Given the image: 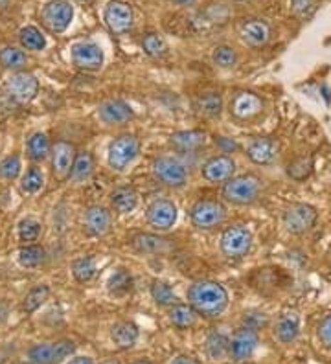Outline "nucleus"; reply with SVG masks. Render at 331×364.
Instances as JSON below:
<instances>
[{
	"instance_id": "obj_1",
	"label": "nucleus",
	"mask_w": 331,
	"mask_h": 364,
	"mask_svg": "<svg viewBox=\"0 0 331 364\" xmlns=\"http://www.w3.org/2000/svg\"><path fill=\"white\" fill-rule=\"evenodd\" d=\"M190 306L197 311V315L214 319L219 316L229 306V292L217 282H195L188 289Z\"/></svg>"
},
{
	"instance_id": "obj_2",
	"label": "nucleus",
	"mask_w": 331,
	"mask_h": 364,
	"mask_svg": "<svg viewBox=\"0 0 331 364\" xmlns=\"http://www.w3.org/2000/svg\"><path fill=\"white\" fill-rule=\"evenodd\" d=\"M261 189L260 179L256 175H239L227 180L223 186V197L234 204H251L258 199Z\"/></svg>"
},
{
	"instance_id": "obj_3",
	"label": "nucleus",
	"mask_w": 331,
	"mask_h": 364,
	"mask_svg": "<svg viewBox=\"0 0 331 364\" xmlns=\"http://www.w3.org/2000/svg\"><path fill=\"white\" fill-rule=\"evenodd\" d=\"M76 351V344L72 341H55L36 344L28 350V360L32 364H58L70 357Z\"/></svg>"
},
{
	"instance_id": "obj_4",
	"label": "nucleus",
	"mask_w": 331,
	"mask_h": 364,
	"mask_svg": "<svg viewBox=\"0 0 331 364\" xmlns=\"http://www.w3.org/2000/svg\"><path fill=\"white\" fill-rule=\"evenodd\" d=\"M140 142L133 135H120L109 145V166L116 171H124L134 158L139 157Z\"/></svg>"
},
{
	"instance_id": "obj_5",
	"label": "nucleus",
	"mask_w": 331,
	"mask_h": 364,
	"mask_svg": "<svg viewBox=\"0 0 331 364\" xmlns=\"http://www.w3.org/2000/svg\"><path fill=\"white\" fill-rule=\"evenodd\" d=\"M74 18V8L67 0H52L40 11V23L52 33H63Z\"/></svg>"
},
{
	"instance_id": "obj_6",
	"label": "nucleus",
	"mask_w": 331,
	"mask_h": 364,
	"mask_svg": "<svg viewBox=\"0 0 331 364\" xmlns=\"http://www.w3.org/2000/svg\"><path fill=\"white\" fill-rule=\"evenodd\" d=\"M227 217V210L215 199H201L192 208V223L201 230H210L221 225Z\"/></svg>"
},
{
	"instance_id": "obj_7",
	"label": "nucleus",
	"mask_w": 331,
	"mask_h": 364,
	"mask_svg": "<svg viewBox=\"0 0 331 364\" xmlns=\"http://www.w3.org/2000/svg\"><path fill=\"white\" fill-rule=\"evenodd\" d=\"M317 210L305 202H295L283 211V225L291 234H304L317 223Z\"/></svg>"
},
{
	"instance_id": "obj_8",
	"label": "nucleus",
	"mask_w": 331,
	"mask_h": 364,
	"mask_svg": "<svg viewBox=\"0 0 331 364\" xmlns=\"http://www.w3.org/2000/svg\"><path fill=\"white\" fill-rule=\"evenodd\" d=\"M252 234L243 225H234L224 230L221 236V252L227 258H243L251 250Z\"/></svg>"
},
{
	"instance_id": "obj_9",
	"label": "nucleus",
	"mask_w": 331,
	"mask_h": 364,
	"mask_svg": "<svg viewBox=\"0 0 331 364\" xmlns=\"http://www.w3.org/2000/svg\"><path fill=\"white\" fill-rule=\"evenodd\" d=\"M6 90H8L9 98L13 99V101L26 105L39 92V81H37L33 74L15 72L13 76H9V79L6 81Z\"/></svg>"
},
{
	"instance_id": "obj_10",
	"label": "nucleus",
	"mask_w": 331,
	"mask_h": 364,
	"mask_svg": "<svg viewBox=\"0 0 331 364\" xmlns=\"http://www.w3.org/2000/svg\"><path fill=\"white\" fill-rule=\"evenodd\" d=\"M153 173L162 184L171 186V188H180L188 180L186 167L171 157H161L153 162Z\"/></svg>"
},
{
	"instance_id": "obj_11",
	"label": "nucleus",
	"mask_w": 331,
	"mask_h": 364,
	"mask_svg": "<svg viewBox=\"0 0 331 364\" xmlns=\"http://www.w3.org/2000/svg\"><path fill=\"white\" fill-rule=\"evenodd\" d=\"M258 344H260L258 331L246 328V326H242L239 329H236V333L230 338L229 357L234 363H243V360L251 359Z\"/></svg>"
},
{
	"instance_id": "obj_12",
	"label": "nucleus",
	"mask_w": 331,
	"mask_h": 364,
	"mask_svg": "<svg viewBox=\"0 0 331 364\" xmlns=\"http://www.w3.org/2000/svg\"><path fill=\"white\" fill-rule=\"evenodd\" d=\"M103 21H105V24L112 33H116V35L127 33L133 28V9L126 2L112 0L105 8Z\"/></svg>"
},
{
	"instance_id": "obj_13",
	"label": "nucleus",
	"mask_w": 331,
	"mask_h": 364,
	"mask_svg": "<svg viewBox=\"0 0 331 364\" xmlns=\"http://www.w3.org/2000/svg\"><path fill=\"white\" fill-rule=\"evenodd\" d=\"M72 63L81 70H99L103 65V50L92 40H81L72 46Z\"/></svg>"
},
{
	"instance_id": "obj_14",
	"label": "nucleus",
	"mask_w": 331,
	"mask_h": 364,
	"mask_svg": "<svg viewBox=\"0 0 331 364\" xmlns=\"http://www.w3.org/2000/svg\"><path fill=\"white\" fill-rule=\"evenodd\" d=\"M261 99L252 92H237L230 101V114L237 120H251L261 113Z\"/></svg>"
},
{
	"instance_id": "obj_15",
	"label": "nucleus",
	"mask_w": 331,
	"mask_h": 364,
	"mask_svg": "<svg viewBox=\"0 0 331 364\" xmlns=\"http://www.w3.org/2000/svg\"><path fill=\"white\" fill-rule=\"evenodd\" d=\"M148 221L153 228L157 230H168L175 225L177 221V208L171 201H155L151 206L148 208Z\"/></svg>"
},
{
	"instance_id": "obj_16",
	"label": "nucleus",
	"mask_w": 331,
	"mask_h": 364,
	"mask_svg": "<svg viewBox=\"0 0 331 364\" xmlns=\"http://www.w3.org/2000/svg\"><path fill=\"white\" fill-rule=\"evenodd\" d=\"M234 171H236V162L229 155H219L206 162L202 166V177L208 182H227L232 179Z\"/></svg>"
},
{
	"instance_id": "obj_17",
	"label": "nucleus",
	"mask_w": 331,
	"mask_h": 364,
	"mask_svg": "<svg viewBox=\"0 0 331 364\" xmlns=\"http://www.w3.org/2000/svg\"><path fill=\"white\" fill-rule=\"evenodd\" d=\"M83 226H85L87 234L96 236V238L105 236L112 226L111 211L103 206L87 208L85 216H83Z\"/></svg>"
},
{
	"instance_id": "obj_18",
	"label": "nucleus",
	"mask_w": 331,
	"mask_h": 364,
	"mask_svg": "<svg viewBox=\"0 0 331 364\" xmlns=\"http://www.w3.org/2000/svg\"><path fill=\"white\" fill-rule=\"evenodd\" d=\"M300 335V315L298 311L287 309L276 319L274 324V337L282 344H291Z\"/></svg>"
},
{
	"instance_id": "obj_19",
	"label": "nucleus",
	"mask_w": 331,
	"mask_h": 364,
	"mask_svg": "<svg viewBox=\"0 0 331 364\" xmlns=\"http://www.w3.org/2000/svg\"><path fill=\"white\" fill-rule=\"evenodd\" d=\"M76 148L68 142H55L52 148V166H54V173L59 179L70 177L72 164L76 160Z\"/></svg>"
},
{
	"instance_id": "obj_20",
	"label": "nucleus",
	"mask_w": 331,
	"mask_h": 364,
	"mask_svg": "<svg viewBox=\"0 0 331 364\" xmlns=\"http://www.w3.org/2000/svg\"><path fill=\"white\" fill-rule=\"evenodd\" d=\"M246 155L254 164H273L278 157V144L273 138H254L246 148Z\"/></svg>"
},
{
	"instance_id": "obj_21",
	"label": "nucleus",
	"mask_w": 331,
	"mask_h": 364,
	"mask_svg": "<svg viewBox=\"0 0 331 364\" xmlns=\"http://www.w3.org/2000/svg\"><path fill=\"white\" fill-rule=\"evenodd\" d=\"M98 114L105 123H126L134 116L133 109L121 99H107L98 109Z\"/></svg>"
},
{
	"instance_id": "obj_22",
	"label": "nucleus",
	"mask_w": 331,
	"mask_h": 364,
	"mask_svg": "<svg viewBox=\"0 0 331 364\" xmlns=\"http://www.w3.org/2000/svg\"><path fill=\"white\" fill-rule=\"evenodd\" d=\"M131 247L143 254H162L170 250V239L155 234H136L131 239Z\"/></svg>"
},
{
	"instance_id": "obj_23",
	"label": "nucleus",
	"mask_w": 331,
	"mask_h": 364,
	"mask_svg": "<svg viewBox=\"0 0 331 364\" xmlns=\"http://www.w3.org/2000/svg\"><path fill=\"white\" fill-rule=\"evenodd\" d=\"M242 37L246 45L264 46L271 37V28L260 18H252L242 26Z\"/></svg>"
},
{
	"instance_id": "obj_24",
	"label": "nucleus",
	"mask_w": 331,
	"mask_h": 364,
	"mask_svg": "<svg viewBox=\"0 0 331 364\" xmlns=\"http://www.w3.org/2000/svg\"><path fill=\"white\" fill-rule=\"evenodd\" d=\"M139 328H136V324L133 322H118L114 324L111 329L112 342H114L116 348H120V350L133 348L134 342L139 341Z\"/></svg>"
},
{
	"instance_id": "obj_25",
	"label": "nucleus",
	"mask_w": 331,
	"mask_h": 364,
	"mask_svg": "<svg viewBox=\"0 0 331 364\" xmlns=\"http://www.w3.org/2000/svg\"><path fill=\"white\" fill-rule=\"evenodd\" d=\"M206 135L202 131H179L170 136V144L179 151H193L205 145Z\"/></svg>"
},
{
	"instance_id": "obj_26",
	"label": "nucleus",
	"mask_w": 331,
	"mask_h": 364,
	"mask_svg": "<svg viewBox=\"0 0 331 364\" xmlns=\"http://www.w3.org/2000/svg\"><path fill=\"white\" fill-rule=\"evenodd\" d=\"M111 204L118 214H129L139 204V195L131 186H120L111 194Z\"/></svg>"
},
{
	"instance_id": "obj_27",
	"label": "nucleus",
	"mask_w": 331,
	"mask_h": 364,
	"mask_svg": "<svg viewBox=\"0 0 331 364\" xmlns=\"http://www.w3.org/2000/svg\"><path fill=\"white\" fill-rule=\"evenodd\" d=\"M195 109L199 114L206 118L219 116L223 111V98L217 92H205L195 99Z\"/></svg>"
},
{
	"instance_id": "obj_28",
	"label": "nucleus",
	"mask_w": 331,
	"mask_h": 364,
	"mask_svg": "<svg viewBox=\"0 0 331 364\" xmlns=\"http://www.w3.org/2000/svg\"><path fill=\"white\" fill-rule=\"evenodd\" d=\"M92 171H94V158L87 151H81L76 155V160L72 164L70 179L74 182H85L87 179H90Z\"/></svg>"
},
{
	"instance_id": "obj_29",
	"label": "nucleus",
	"mask_w": 331,
	"mask_h": 364,
	"mask_svg": "<svg viewBox=\"0 0 331 364\" xmlns=\"http://www.w3.org/2000/svg\"><path fill=\"white\" fill-rule=\"evenodd\" d=\"M170 320L173 326L180 329H186V328H192L193 324H195V319H197V311L193 309L190 304H175L171 306L170 309Z\"/></svg>"
},
{
	"instance_id": "obj_30",
	"label": "nucleus",
	"mask_w": 331,
	"mask_h": 364,
	"mask_svg": "<svg viewBox=\"0 0 331 364\" xmlns=\"http://www.w3.org/2000/svg\"><path fill=\"white\" fill-rule=\"evenodd\" d=\"M206 353L212 360H223L224 357H229L230 351V341L224 337L223 333H210L206 338Z\"/></svg>"
},
{
	"instance_id": "obj_31",
	"label": "nucleus",
	"mask_w": 331,
	"mask_h": 364,
	"mask_svg": "<svg viewBox=\"0 0 331 364\" xmlns=\"http://www.w3.org/2000/svg\"><path fill=\"white\" fill-rule=\"evenodd\" d=\"M26 151H28V157L32 158V160L36 162L45 160L50 153L48 136H46L45 133H33L26 142Z\"/></svg>"
},
{
	"instance_id": "obj_32",
	"label": "nucleus",
	"mask_w": 331,
	"mask_h": 364,
	"mask_svg": "<svg viewBox=\"0 0 331 364\" xmlns=\"http://www.w3.org/2000/svg\"><path fill=\"white\" fill-rule=\"evenodd\" d=\"M26 54L15 46H6L0 50V65L8 70H21L26 65Z\"/></svg>"
},
{
	"instance_id": "obj_33",
	"label": "nucleus",
	"mask_w": 331,
	"mask_h": 364,
	"mask_svg": "<svg viewBox=\"0 0 331 364\" xmlns=\"http://www.w3.org/2000/svg\"><path fill=\"white\" fill-rule=\"evenodd\" d=\"M18 40H21L23 48L33 50V52H39V50H43L46 46L45 35H43L40 30H37L36 26L23 28V30L18 32Z\"/></svg>"
},
{
	"instance_id": "obj_34",
	"label": "nucleus",
	"mask_w": 331,
	"mask_h": 364,
	"mask_svg": "<svg viewBox=\"0 0 331 364\" xmlns=\"http://www.w3.org/2000/svg\"><path fill=\"white\" fill-rule=\"evenodd\" d=\"M48 294H50V289L48 285H36L32 291L28 292L26 298L23 302V311L24 313H33V311L39 309L46 300H48Z\"/></svg>"
},
{
	"instance_id": "obj_35",
	"label": "nucleus",
	"mask_w": 331,
	"mask_h": 364,
	"mask_svg": "<svg viewBox=\"0 0 331 364\" xmlns=\"http://www.w3.org/2000/svg\"><path fill=\"white\" fill-rule=\"evenodd\" d=\"M45 260L46 252L39 245H26L18 250V263L23 267H39Z\"/></svg>"
},
{
	"instance_id": "obj_36",
	"label": "nucleus",
	"mask_w": 331,
	"mask_h": 364,
	"mask_svg": "<svg viewBox=\"0 0 331 364\" xmlns=\"http://www.w3.org/2000/svg\"><path fill=\"white\" fill-rule=\"evenodd\" d=\"M72 275H74V278L81 283L90 282V280L94 278V275H96L94 258L85 256V258H80V260L74 261V265H72Z\"/></svg>"
},
{
	"instance_id": "obj_37",
	"label": "nucleus",
	"mask_w": 331,
	"mask_h": 364,
	"mask_svg": "<svg viewBox=\"0 0 331 364\" xmlns=\"http://www.w3.org/2000/svg\"><path fill=\"white\" fill-rule=\"evenodd\" d=\"M151 297L157 302L158 306H175L177 304V294L173 289L164 282H153L151 285Z\"/></svg>"
},
{
	"instance_id": "obj_38",
	"label": "nucleus",
	"mask_w": 331,
	"mask_h": 364,
	"mask_svg": "<svg viewBox=\"0 0 331 364\" xmlns=\"http://www.w3.org/2000/svg\"><path fill=\"white\" fill-rule=\"evenodd\" d=\"M142 48L146 50V54L151 57H162L168 54V45L158 33H148L142 39Z\"/></svg>"
},
{
	"instance_id": "obj_39",
	"label": "nucleus",
	"mask_w": 331,
	"mask_h": 364,
	"mask_svg": "<svg viewBox=\"0 0 331 364\" xmlns=\"http://www.w3.org/2000/svg\"><path fill=\"white\" fill-rule=\"evenodd\" d=\"M43 184H45V179H43V171L39 167H30L21 179V189L26 194H37Z\"/></svg>"
},
{
	"instance_id": "obj_40",
	"label": "nucleus",
	"mask_w": 331,
	"mask_h": 364,
	"mask_svg": "<svg viewBox=\"0 0 331 364\" xmlns=\"http://www.w3.org/2000/svg\"><path fill=\"white\" fill-rule=\"evenodd\" d=\"M40 234V225L39 221L32 219V217H26L18 223V238L24 243H32L37 241Z\"/></svg>"
},
{
	"instance_id": "obj_41",
	"label": "nucleus",
	"mask_w": 331,
	"mask_h": 364,
	"mask_svg": "<svg viewBox=\"0 0 331 364\" xmlns=\"http://www.w3.org/2000/svg\"><path fill=\"white\" fill-rule=\"evenodd\" d=\"M311 170H313V162H311V158L300 157L289 164L287 173H289L295 180H304L305 177L311 175Z\"/></svg>"
},
{
	"instance_id": "obj_42",
	"label": "nucleus",
	"mask_w": 331,
	"mask_h": 364,
	"mask_svg": "<svg viewBox=\"0 0 331 364\" xmlns=\"http://www.w3.org/2000/svg\"><path fill=\"white\" fill-rule=\"evenodd\" d=\"M131 289V276L127 270L118 269L114 275L109 280V291L114 292V294H124Z\"/></svg>"
},
{
	"instance_id": "obj_43",
	"label": "nucleus",
	"mask_w": 331,
	"mask_h": 364,
	"mask_svg": "<svg viewBox=\"0 0 331 364\" xmlns=\"http://www.w3.org/2000/svg\"><path fill=\"white\" fill-rule=\"evenodd\" d=\"M214 63L221 68H232L236 65V52L230 46H217L214 50Z\"/></svg>"
},
{
	"instance_id": "obj_44",
	"label": "nucleus",
	"mask_w": 331,
	"mask_h": 364,
	"mask_svg": "<svg viewBox=\"0 0 331 364\" xmlns=\"http://www.w3.org/2000/svg\"><path fill=\"white\" fill-rule=\"evenodd\" d=\"M18 173H21V158L17 155H11V157L0 162V177L2 179L13 180L17 179Z\"/></svg>"
},
{
	"instance_id": "obj_45",
	"label": "nucleus",
	"mask_w": 331,
	"mask_h": 364,
	"mask_svg": "<svg viewBox=\"0 0 331 364\" xmlns=\"http://www.w3.org/2000/svg\"><path fill=\"white\" fill-rule=\"evenodd\" d=\"M317 11V0H293V13L302 21L311 18Z\"/></svg>"
},
{
	"instance_id": "obj_46",
	"label": "nucleus",
	"mask_w": 331,
	"mask_h": 364,
	"mask_svg": "<svg viewBox=\"0 0 331 364\" xmlns=\"http://www.w3.org/2000/svg\"><path fill=\"white\" fill-rule=\"evenodd\" d=\"M243 326H246V328H251V329H254V331H258V329H261L267 326V315H265V313H260V311H251V313H245V316H243Z\"/></svg>"
},
{
	"instance_id": "obj_47",
	"label": "nucleus",
	"mask_w": 331,
	"mask_h": 364,
	"mask_svg": "<svg viewBox=\"0 0 331 364\" xmlns=\"http://www.w3.org/2000/svg\"><path fill=\"white\" fill-rule=\"evenodd\" d=\"M317 337L318 341L322 342L324 346L331 348V315L324 316V319L320 320V324H318L317 328Z\"/></svg>"
},
{
	"instance_id": "obj_48",
	"label": "nucleus",
	"mask_w": 331,
	"mask_h": 364,
	"mask_svg": "<svg viewBox=\"0 0 331 364\" xmlns=\"http://www.w3.org/2000/svg\"><path fill=\"white\" fill-rule=\"evenodd\" d=\"M171 364H201L199 363L197 359H195V357H192V355H177L175 357L173 360H171Z\"/></svg>"
},
{
	"instance_id": "obj_49",
	"label": "nucleus",
	"mask_w": 331,
	"mask_h": 364,
	"mask_svg": "<svg viewBox=\"0 0 331 364\" xmlns=\"http://www.w3.org/2000/svg\"><path fill=\"white\" fill-rule=\"evenodd\" d=\"M68 364H94L90 357H74Z\"/></svg>"
},
{
	"instance_id": "obj_50",
	"label": "nucleus",
	"mask_w": 331,
	"mask_h": 364,
	"mask_svg": "<svg viewBox=\"0 0 331 364\" xmlns=\"http://www.w3.org/2000/svg\"><path fill=\"white\" fill-rule=\"evenodd\" d=\"M219 145L224 149V151H232V149L237 148L234 142H229V140H224V138H219Z\"/></svg>"
},
{
	"instance_id": "obj_51",
	"label": "nucleus",
	"mask_w": 331,
	"mask_h": 364,
	"mask_svg": "<svg viewBox=\"0 0 331 364\" xmlns=\"http://www.w3.org/2000/svg\"><path fill=\"white\" fill-rule=\"evenodd\" d=\"M171 2H175V4H179V6H193V4H195V0H171Z\"/></svg>"
},
{
	"instance_id": "obj_52",
	"label": "nucleus",
	"mask_w": 331,
	"mask_h": 364,
	"mask_svg": "<svg viewBox=\"0 0 331 364\" xmlns=\"http://www.w3.org/2000/svg\"><path fill=\"white\" fill-rule=\"evenodd\" d=\"M9 0H0V11H4L6 8H8Z\"/></svg>"
},
{
	"instance_id": "obj_53",
	"label": "nucleus",
	"mask_w": 331,
	"mask_h": 364,
	"mask_svg": "<svg viewBox=\"0 0 331 364\" xmlns=\"http://www.w3.org/2000/svg\"><path fill=\"white\" fill-rule=\"evenodd\" d=\"M99 364H120V363H118L116 359H105L103 363H99Z\"/></svg>"
},
{
	"instance_id": "obj_54",
	"label": "nucleus",
	"mask_w": 331,
	"mask_h": 364,
	"mask_svg": "<svg viewBox=\"0 0 331 364\" xmlns=\"http://www.w3.org/2000/svg\"><path fill=\"white\" fill-rule=\"evenodd\" d=\"M133 364H153L151 360H146V359H140V360H134Z\"/></svg>"
},
{
	"instance_id": "obj_55",
	"label": "nucleus",
	"mask_w": 331,
	"mask_h": 364,
	"mask_svg": "<svg viewBox=\"0 0 331 364\" xmlns=\"http://www.w3.org/2000/svg\"><path fill=\"white\" fill-rule=\"evenodd\" d=\"M237 2H242V0H237Z\"/></svg>"
},
{
	"instance_id": "obj_56",
	"label": "nucleus",
	"mask_w": 331,
	"mask_h": 364,
	"mask_svg": "<svg viewBox=\"0 0 331 364\" xmlns=\"http://www.w3.org/2000/svg\"><path fill=\"white\" fill-rule=\"evenodd\" d=\"M80 2H83V0H80Z\"/></svg>"
}]
</instances>
